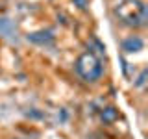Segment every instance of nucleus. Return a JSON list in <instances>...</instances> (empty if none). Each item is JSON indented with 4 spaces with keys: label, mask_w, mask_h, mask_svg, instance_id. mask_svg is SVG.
I'll return each instance as SVG.
<instances>
[{
    "label": "nucleus",
    "mask_w": 148,
    "mask_h": 139,
    "mask_svg": "<svg viewBox=\"0 0 148 139\" xmlns=\"http://www.w3.org/2000/svg\"><path fill=\"white\" fill-rule=\"evenodd\" d=\"M120 46H122V50L126 54H133V52H139V50L145 48V41L139 35H128L126 39H122Z\"/></svg>",
    "instance_id": "20e7f679"
},
{
    "label": "nucleus",
    "mask_w": 148,
    "mask_h": 139,
    "mask_svg": "<svg viewBox=\"0 0 148 139\" xmlns=\"http://www.w3.org/2000/svg\"><path fill=\"white\" fill-rule=\"evenodd\" d=\"M115 15L128 28H145L148 22V6L145 0H120L115 6Z\"/></svg>",
    "instance_id": "f257e3e1"
},
{
    "label": "nucleus",
    "mask_w": 148,
    "mask_h": 139,
    "mask_svg": "<svg viewBox=\"0 0 148 139\" xmlns=\"http://www.w3.org/2000/svg\"><path fill=\"white\" fill-rule=\"evenodd\" d=\"M30 43L39 45V46H52L54 45V34L48 30H39V32H32L26 37Z\"/></svg>",
    "instance_id": "7ed1b4c3"
},
{
    "label": "nucleus",
    "mask_w": 148,
    "mask_h": 139,
    "mask_svg": "<svg viewBox=\"0 0 148 139\" xmlns=\"http://www.w3.org/2000/svg\"><path fill=\"white\" fill-rule=\"evenodd\" d=\"M74 6H76L78 9H82V11H85L87 6H89V0H72Z\"/></svg>",
    "instance_id": "423d86ee"
},
{
    "label": "nucleus",
    "mask_w": 148,
    "mask_h": 139,
    "mask_svg": "<svg viewBox=\"0 0 148 139\" xmlns=\"http://www.w3.org/2000/svg\"><path fill=\"white\" fill-rule=\"evenodd\" d=\"M145 78H146V71H143L141 74H139V78H137L135 85H137V87H143V85H145Z\"/></svg>",
    "instance_id": "0eeeda50"
},
{
    "label": "nucleus",
    "mask_w": 148,
    "mask_h": 139,
    "mask_svg": "<svg viewBox=\"0 0 148 139\" xmlns=\"http://www.w3.org/2000/svg\"><path fill=\"white\" fill-rule=\"evenodd\" d=\"M117 119H119V109L115 108V106H106V108L100 111V120L104 124H113Z\"/></svg>",
    "instance_id": "39448f33"
},
{
    "label": "nucleus",
    "mask_w": 148,
    "mask_h": 139,
    "mask_svg": "<svg viewBox=\"0 0 148 139\" xmlns=\"http://www.w3.org/2000/svg\"><path fill=\"white\" fill-rule=\"evenodd\" d=\"M74 71H76V74L83 82L95 83V82H98L102 78V74H104V63H102V59L92 52V50H85V52H82L76 58Z\"/></svg>",
    "instance_id": "f03ea898"
}]
</instances>
